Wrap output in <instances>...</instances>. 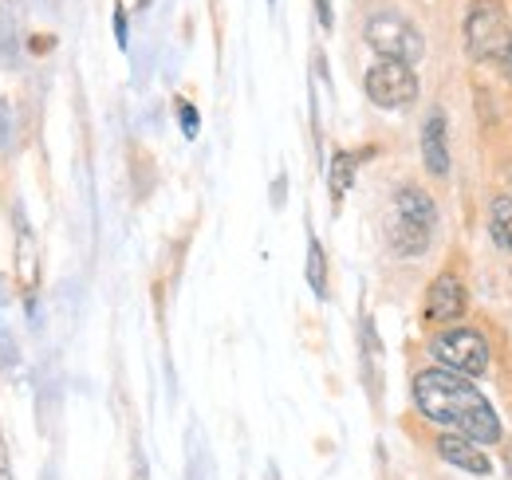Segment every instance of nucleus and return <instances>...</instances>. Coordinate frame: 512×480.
Listing matches in <instances>:
<instances>
[{"instance_id":"1","label":"nucleus","mask_w":512,"mask_h":480,"mask_svg":"<svg viewBox=\"0 0 512 480\" xmlns=\"http://www.w3.org/2000/svg\"><path fill=\"white\" fill-rule=\"evenodd\" d=\"M414 406L426 421L442 425L446 433H461L477 445L505 441V425L493 402L465 374H453L446 366H426L414 374Z\"/></svg>"},{"instance_id":"2","label":"nucleus","mask_w":512,"mask_h":480,"mask_svg":"<svg viewBox=\"0 0 512 480\" xmlns=\"http://www.w3.org/2000/svg\"><path fill=\"white\" fill-rule=\"evenodd\" d=\"M438 229V209L430 201L426 189L418 185H402L394 193V213H390V225H386V240L398 256H422L434 240Z\"/></svg>"},{"instance_id":"3","label":"nucleus","mask_w":512,"mask_h":480,"mask_svg":"<svg viewBox=\"0 0 512 480\" xmlns=\"http://www.w3.org/2000/svg\"><path fill=\"white\" fill-rule=\"evenodd\" d=\"M512 44L509 12L501 0H473L465 12V52L473 60H505Z\"/></svg>"},{"instance_id":"4","label":"nucleus","mask_w":512,"mask_h":480,"mask_svg":"<svg viewBox=\"0 0 512 480\" xmlns=\"http://www.w3.org/2000/svg\"><path fill=\"white\" fill-rule=\"evenodd\" d=\"M367 44L379 52V60H398L410 63V67L422 60V52H426L422 32L402 12H394V8H383V12H375L367 20Z\"/></svg>"},{"instance_id":"5","label":"nucleus","mask_w":512,"mask_h":480,"mask_svg":"<svg viewBox=\"0 0 512 480\" xmlns=\"http://www.w3.org/2000/svg\"><path fill=\"white\" fill-rule=\"evenodd\" d=\"M430 355L438 359V366H446L453 374H465V378H481L489 370V359H493L485 335L473 327H449L442 335H434Z\"/></svg>"},{"instance_id":"6","label":"nucleus","mask_w":512,"mask_h":480,"mask_svg":"<svg viewBox=\"0 0 512 480\" xmlns=\"http://www.w3.org/2000/svg\"><path fill=\"white\" fill-rule=\"evenodd\" d=\"M363 87H367V99L375 107H383V111H402V107H410L418 99V75H414V67L398 60L375 63L367 71Z\"/></svg>"},{"instance_id":"7","label":"nucleus","mask_w":512,"mask_h":480,"mask_svg":"<svg viewBox=\"0 0 512 480\" xmlns=\"http://www.w3.org/2000/svg\"><path fill=\"white\" fill-rule=\"evenodd\" d=\"M465 311H469V288H465V280L453 276V272L434 276V284L426 288V323L449 327V323L465 319Z\"/></svg>"},{"instance_id":"8","label":"nucleus","mask_w":512,"mask_h":480,"mask_svg":"<svg viewBox=\"0 0 512 480\" xmlns=\"http://www.w3.org/2000/svg\"><path fill=\"white\" fill-rule=\"evenodd\" d=\"M434 449H438V457H442L446 465L469 473V477H489V473H493V461H489L485 445H477V441H469V437H461V433H442Z\"/></svg>"},{"instance_id":"9","label":"nucleus","mask_w":512,"mask_h":480,"mask_svg":"<svg viewBox=\"0 0 512 480\" xmlns=\"http://www.w3.org/2000/svg\"><path fill=\"white\" fill-rule=\"evenodd\" d=\"M422 162L434 178L449 174V146H446V111L434 107L422 122Z\"/></svg>"},{"instance_id":"10","label":"nucleus","mask_w":512,"mask_h":480,"mask_svg":"<svg viewBox=\"0 0 512 480\" xmlns=\"http://www.w3.org/2000/svg\"><path fill=\"white\" fill-rule=\"evenodd\" d=\"M355 174H359V154H351V150H335V154H331V170H327V185H331V201H335V209L343 205V197H347V189H351Z\"/></svg>"},{"instance_id":"11","label":"nucleus","mask_w":512,"mask_h":480,"mask_svg":"<svg viewBox=\"0 0 512 480\" xmlns=\"http://www.w3.org/2000/svg\"><path fill=\"white\" fill-rule=\"evenodd\" d=\"M489 237L497 248H509L512 252V197L509 193H497L489 201Z\"/></svg>"},{"instance_id":"12","label":"nucleus","mask_w":512,"mask_h":480,"mask_svg":"<svg viewBox=\"0 0 512 480\" xmlns=\"http://www.w3.org/2000/svg\"><path fill=\"white\" fill-rule=\"evenodd\" d=\"M308 284H312V292L327 300V256H323V244L316 237H308Z\"/></svg>"},{"instance_id":"13","label":"nucleus","mask_w":512,"mask_h":480,"mask_svg":"<svg viewBox=\"0 0 512 480\" xmlns=\"http://www.w3.org/2000/svg\"><path fill=\"white\" fill-rule=\"evenodd\" d=\"M178 122H182L186 138H197V126H201V119H197V107H193V103H186V99H178Z\"/></svg>"},{"instance_id":"14","label":"nucleus","mask_w":512,"mask_h":480,"mask_svg":"<svg viewBox=\"0 0 512 480\" xmlns=\"http://www.w3.org/2000/svg\"><path fill=\"white\" fill-rule=\"evenodd\" d=\"M316 16H320V28L331 32V24H335V12H331V0H316Z\"/></svg>"},{"instance_id":"15","label":"nucleus","mask_w":512,"mask_h":480,"mask_svg":"<svg viewBox=\"0 0 512 480\" xmlns=\"http://www.w3.org/2000/svg\"><path fill=\"white\" fill-rule=\"evenodd\" d=\"M115 40L127 48V12L123 8H115Z\"/></svg>"},{"instance_id":"16","label":"nucleus","mask_w":512,"mask_h":480,"mask_svg":"<svg viewBox=\"0 0 512 480\" xmlns=\"http://www.w3.org/2000/svg\"><path fill=\"white\" fill-rule=\"evenodd\" d=\"M0 480H12V473H8V453H4V441H0Z\"/></svg>"},{"instance_id":"17","label":"nucleus","mask_w":512,"mask_h":480,"mask_svg":"<svg viewBox=\"0 0 512 480\" xmlns=\"http://www.w3.org/2000/svg\"><path fill=\"white\" fill-rule=\"evenodd\" d=\"M505 75L512 79V44H509V52H505Z\"/></svg>"}]
</instances>
